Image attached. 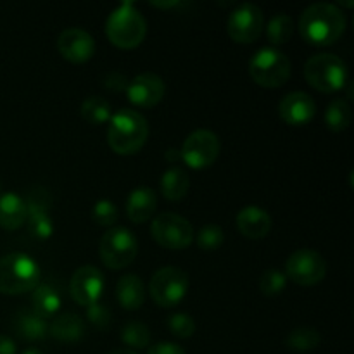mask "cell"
<instances>
[{
	"label": "cell",
	"instance_id": "cell-1",
	"mask_svg": "<svg viewBox=\"0 0 354 354\" xmlns=\"http://www.w3.org/2000/svg\"><path fill=\"white\" fill-rule=\"evenodd\" d=\"M346 30V17L341 7L320 2L308 7L299 19L301 37L315 47H327L341 40Z\"/></svg>",
	"mask_w": 354,
	"mask_h": 354
},
{
	"label": "cell",
	"instance_id": "cell-2",
	"mask_svg": "<svg viewBox=\"0 0 354 354\" xmlns=\"http://www.w3.org/2000/svg\"><path fill=\"white\" fill-rule=\"evenodd\" d=\"M149 137L147 120L133 109H121L109 120L107 142L120 156H131L140 151Z\"/></svg>",
	"mask_w": 354,
	"mask_h": 354
},
{
	"label": "cell",
	"instance_id": "cell-3",
	"mask_svg": "<svg viewBox=\"0 0 354 354\" xmlns=\"http://www.w3.org/2000/svg\"><path fill=\"white\" fill-rule=\"evenodd\" d=\"M147 33V23L140 10L131 3H121L109 14L106 21V35L114 47L130 48L138 47Z\"/></svg>",
	"mask_w": 354,
	"mask_h": 354
},
{
	"label": "cell",
	"instance_id": "cell-4",
	"mask_svg": "<svg viewBox=\"0 0 354 354\" xmlns=\"http://www.w3.org/2000/svg\"><path fill=\"white\" fill-rule=\"evenodd\" d=\"M40 280V268L33 258L23 252H10L0 258V294L19 296L33 290Z\"/></svg>",
	"mask_w": 354,
	"mask_h": 354
},
{
	"label": "cell",
	"instance_id": "cell-5",
	"mask_svg": "<svg viewBox=\"0 0 354 354\" xmlns=\"http://www.w3.org/2000/svg\"><path fill=\"white\" fill-rule=\"evenodd\" d=\"M304 76L313 88L322 93H334L348 85V68L334 54H317L304 64Z\"/></svg>",
	"mask_w": 354,
	"mask_h": 354
},
{
	"label": "cell",
	"instance_id": "cell-6",
	"mask_svg": "<svg viewBox=\"0 0 354 354\" xmlns=\"http://www.w3.org/2000/svg\"><path fill=\"white\" fill-rule=\"evenodd\" d=\"M249 75L263 88H280L290 78V61L277 48H261L249 62Z\"/></svg>",
	"mask_w": 354,
	"mask_h": 354
},
{
	"label": "cell",
	"instance_id": "cell-7",
	"mask_svg": "<svg viewBox=\"0 0 354 354\" xmlns=\"http://www.w3.org/2000/svg\"><path fill=\"white\" fill-rule=\"evenodd\" d=\"M137 239L124 227L111 228L100 239V259L111 270H123L130 266L137 258Z\"/></svg>",
	"mask_w": 354,
	"mask_h": 354
},
{
	"label": "cell",
	"instance_id": "cell-8",
	"mask_svg": "<svg viewBox=\"0 0 354 354\" xmlns=\"http://www.w3.org/2000/svg\"><path fill=\"white\" fill-rule=\"evenodd\" d=\"M189 275L175 266H166L152 275L149 292L152 301L161 308H173L187 296Z\"/></svg>",
	"mask_w": 354,
	"mask_h": 354
},
{
	"label": "cell",
	"instance_id": "cell-9",
	"mask_svg": "<svg viewBox=\"0 0 354 354\" xmlns=\"http://www.w3.org/2000/svg\"><path fill=\"white\" fill-rule=\"evenodd\" d=\"M151 234L159 245L171 251H182L194 241L192 225L175 213H162L156 216L151 225Z\"/></svg>",
	"mask_w": 354,
	"mask_h": 354
},
{
	"label": "cell",
	"instance_id": "cell-10",
	"mask_svg": "<svg viewBox=\"0 0 354 354\" xmlns=\"http://www.w3.org/2000/svg\"><path fill=\"white\" fill-rule=\"evenodd\" d=\"M327 275V261L313 249H299L292 252L286 263V277L301 287L320 283Z\"/></svg>",
	"mask_w": 354,
	"mask_h": 354
},
{
	"label": "cell",
	"instance_id": "cell-11",
	"mask_svg": "<svg viewBox=\"0 0 354 354\" xmlns=\"http://www.w3.org/2000/svg\"><path fill=\"white\" fill-rule=\"evenodd\" d=\"M220 156V138L209 130H197L185 138L180 158L192 169H206Z\"/></svg>",
	"mask_w": 354,
	"mask_h": 354
},
{
	"label": "cell",
	"instance_id": "cell-12",
	"mask_svg": "<svg viewBox=\"0 0 354 354\" xmlns=\"http://www.w3.org/2000/svg\"><path fill=\"white\" fill-rule=\"evenodd\" d=\"M265 24L263 10L254 3H241L232 10L227 23V31L230 38L237 44H252L258 40Z\"/></svg>",
	"mask_w": 354,
	"mask_h": 354
},
{
	"label": "cell",
	"instance_id": "cell-13",
	"mask_svg": "<svg viewBox=\"0 0 354 354\" xmlns=\"http://www.w3.org/2000/svg\"><path fill=\"white\" fill-rule=\"evenodd\" d=\"M24 206H26V223L30 234L38 239L50 237L54 225H52V218L48 216L52 199L47 190L41 187H33L24 197Z\"/></svg>",
	"mask_w": 354,
	"mask_h": 354
},
{
	"label": "cell",
	"instance_id": "cell-14",
	"mask_svg": "<svg viewBox=\"0 0 354 354\" xmlns=\"http://www.w3.org/2000/svg\"><path fill=\"white\" fill-rule=\"evenodd\" d=\"M104 275L95 266H82L73 275L69 283V292L75 303L88 308L92 304L99 303L100 296L104 292Z\"/></svg>",
	"mask_w": 354,
	"mask_h": 354
},
{
	"label": "cell",
	"instance_id": "cell-15",
	"mask_svg": "<svg viewBox=\"0 0 354 354\" xmlns=\"http://www.w3.org/2000/svg\"><path fill=\"white\" fill-rule=\"evenodd\" d=\"M165 82L161 76L154 75V73H140L131 82H128L127 86L128 100L133 106L144 107V109L158 106L165 97Z\"/></svg>",
	"mask_w": 354,
	"mask_h": 354
},
{
	"label": "cell",
	"instance_id": "cell-16",
	"mask_svg": "<svg viewBox=\"0 0 354 354\" xmlns=\"http://www.w3.org/2000/svg\"><path fill=\"white\" fill-rule=\"evenodd\" d=\"M57 48L66 61L83 64L90 61L95 52V41L88 31L82 28H68L57 38Z\"/></svg>",
	"mask_w": 354,
	"mask_h": 354
},
{
	"label": "cell",
	"instance_id": "cell-17",
	"mask_svg": "<svg viewBox=\"0 0 354 354\" xmlns=\"http://www.w3.org/2000/svg\"><path fill=\"white\" fill-rule=\"evenodd\" d=\"M279 114L289 127H304L317 114V104L313 97L304 92H290L280 100Z\"/></svg>",
	"mask_w": 354,
	"mask_h": 354
},
{
	"label": "cell",
	"instance_id": "cell-18",
	"mask_svg": "<svg viewBox=\"0 0 354 354\" xmlns=\"http://www.w3.org/2000/svg\"><path fill=\"white\" fill-rule=\"evenodd\" d=\"M237 228L248 239H265L272 230V216L258 206H245L237 214Z\"/></svg>",
	"mask_w": 354,
	"mask_h": 354
},
{
	"label": "cell",
	"instance_id": "cell-19",
	"mask_svg": "<svg viewBox=\"0 0 354 354\" xmlns=\"http://www.w3.org/2000/svg\"><path fill=\"white\" fill-rule=\"evenodd\" d=\"M158 207V197L152 189L147 187H138V189L131 190L130 197L127 201V214L130 221L140 225L145 223L152 218Z\"/></svg>",
	"mask_w": 354,
	"mask_h": 354
},
{
	"label": "cell",
	"instance_id": "cell-20",
	"mask_svg": "<svg viewBox=\"0 0 354 354\" xmlns=\"http://www.w3.org/2000/svg\"><path fill=\"white\" fill-rule=\"evenodd\" d=\"M48 334L59 342H73L82 341L85 335V324L82 318L75 313H62L52 320L50 327H48Z\"/></svg>",
	"mask_w": 354,
	"mask_h": 354
},
{
	"label": "cell",
	"instance_id": "cell-21",
	"mask_svg": "<svg viewBox=\"0 0 354 354\" xmlns=\"http://www.w3.org/2000/svg\"><path fill=\"white\" fill-rule=\"evenodd\" d=\"M26 223L24 199L14 192L0 196V227L6 230H17Z\"/></svg>",
	"mask_w": 354,
	"mask_h": 354
},
{
	"label": "cell",
	"instance_id": "cell-22",
	"mask_svg": "<svg viewBox=\"0 0 354 354\" xmlns=\"http://www.w3.org/2000/svg\"><path fill=\"white\" fill-rule=\"evenodd\" d=\"M116 297L128 311L140 310L145 301V286L138 275H124L118 280Z\"/></svg>",
	"mask_w": 354,
	"mask_h": 354
},
{
	"label": "cell",
	"instance_id": "cell-23",
	"mask_svg": "<svg viewBox=\"0 0 354 354\" xmlns=\"http://www.w3.org/2000/svg\"><path fill=\"white\" fill-rule=\"evenodd\" d=\"M159 187H161V196L165 197L166 201H182L183 197L187 196L190 189V178L182 168H173L166 169L161 176V182H159Z\"/></svg>",
	"mask_w": 354,
	"mask_h": 354
},
{
	"label": "cell",
	"instance_id": "cell-24",
	"mask_svg": "<svg viewBox=\"0 0 354 354\" xmlns=\"http://www.w3.org/2000/svg\"><path fill=\"white\" fill-rule=\"evenodd\" d=\"M33 311L41 318L54 317L61 308V296L57 290L50 286H37L31 296Z\"/></svg>",
	"mask_w": 354,
	"mask_h": 354
},
{
	"label": "cell",
	"instance_id": "cell-25",
	"mask_svg": "<svg viewBox=\"0 0 354 354\" xmlns=\"http://www.w3.org/2000/svg\"><path fill=\"white\" fill-rule=\"evenodd\" d=\"M16 330L19 334V337L26 339V341H41V339L47 337L48 334V325L45 322V318L38 317L35 311H24L17 317L16 320Z\"/></svg>",
	"mask_w": 354,
	"mask_h": 354
},
{
	"label": "cell",
	"instance_id": "cell-26",
	"mask_svg": "<svg viewBox=\"0 0 354 354\" xmlns=\"http://www.w3.org/2000/svg\"><path fill=\"white\" fill-rule=\"evenodd\" d=\"M353 120V111L344 99H334L325 111V123L332 131L348 130Z\"/></svg>",
	"mask_w": 354,
	"mask_h": 354
},
{
	"label": "cell",
	"instance_id": "cell-27",
	"mask_svg": "<svg viewBox=\"0 0 354 354\" xmlns=\"http://www.w3.org/2000/svg\"><path fill=\"white\" fill-rule=\"evenodd\" d=\"M82 118L90 124H99L107 123L111 120V106L106 99L99 95L86 97L82 104Z\"/></svg>",
	"mask_w": 354,
	"mask_h": 354
},
{
	"label": "cell",
	"instance_id": "cell-28",
	"mask_svg": "<svg viewBox=\"0 0 354 354\" xmlns=\"http://www.w3.org/2000/svg\"><path fill=\"white\" fill-rule=\"evenodd\" d=\"M294 21L287 14H277L270 19L266 26V38L272 45H283L292 38L294 35Z\"/></svg>",
	"mask_w": 354,
	"mask_h": 354
},
{
	"label": "cell",
	"instance_id": "cell-29",
	"mask_svg": "<svg viewBox=\"0 0 354 354\" xmlns=\"http://www.w3.org/2000/svg\"><path fill=\"white\" fill-rule=\"evenodd\" d=\"M320 341L322 337L320 334H318V330L310 327H301L289 332V335L286 337V346L289 349H292V351L306 353L318 348V346H320Z\"/></svg>",
	"mask_w": 354,
	"mask_h": 354
},
{
	"label": "cell",
	"instance_id": "cell-30",
	"mask_svg": "<svg viewBox=\"0 0 354 354\" xmlns=\"http://www.w3.org/2000/svg\"><path fill=\"white\" fill-rule=\"evenodd\" d=\"M121 339L130 348L144 349L151 342V334H149L147 325L140 324V322H128L121 330Z\"/></svg>",
	"mask_w": 354,
	"mask_h": 354
},
{
	"label": "cell",
	"instance_id": "cell-31",
	"mask_svg": "<svg viewBox=\"0 0 354 354\" xmlns=\"http://www.w3.org/2000/svg\"><path fill=\"white\" fill-rule=\"evenodd\" d=\"M287 286L286 273L279 272V270H266L261 277H259V290L265 296L273 297L282 294V290Z\"/></svg>",
	"mask_w": 354,
	"mask_h": 354
},
{
	"label": "cell",
	"instance_id": "cell-32",
	"mask_svg": "<svg viewBox=\"0 0 354 354\" xmlns=\"http://www.w3.org/2000/svg\"><path fill=\"white\" fill-rule=\"evenodd\" d=\"M225 241V234L218 225H206L196 235L197 248L203 251H216L221 248Z\"/></svg>",
	"mask_w": 354,
	"mask_h": 354
},
{
	"label": "cell",
	"instance_id": "cell-33",
	"mask_svg": "<svg viewBox=\"0 0 354 354\" xmlns=\"http://www.w3.org/2000/svg\"><path fill=\"white\" fill-rule=\"evenodd\" d=\"M168 327L169 332L178 339H189L196 332V324H194L192 317L187 313L171 315L168 320Z\"/></svg>",
	"mask_w": 354,
	"mask_h": 354
},
{
	"label": "cell",
	"instance_id": "cell-34",
	"mask_svg": "<svg viewBox=\"0 0 354 354\" xmlns=\"http://www.w3.org/2000/svg\"><path fill=\"white\" fill-rule=\"evenodd\" d=\"M92 218L100 227H113L118 220V209L111 201L102 199L95 203L92 209Z\"/></svg>",
	"mask_w": 354,
	"mask_h": 354
},
{
	"label": "cell",
	"instance_id": "cell-35",
	"mask_svg": "<svg viewBox=\"0 0 354 354\" xmlns=\"http://www.w3.org/2000/svg\"><path fill=\"white\" fill-rule=\"evenodd\" d=\"M86 318L97 328H107L111 325V311L102 303H95L86 308Z\"/></svg>",
	"mask_w": 354,
	"mask_h": 354
},
{
	"label": "cell",
	"instance_id": "cell-36",
	"mask_svg": "<svg viewBox=\"0 0 354 354\" xmlns=\"http://www.w3.org/2000/svg\"><path fill=\"white\" fill-rule=\"evenodd\" d=\"M104 86L113 90V92H121V90H127L128 82L123 75H120V73H109V75L104 78Z\"/></svg>",
	"mask_w": 354,
	"mask_h": 354
},
{
	"label": "cell",
	"instance_id": "cell-37",
	"mask_svg": "<svg viewBox=\"0 0 354 354\" xmlns=\"http://www.w3.org/2000/svg\"><path fill=\"white\" fill-rule=\"evenodd\" d=\"M147 354H185V351L173 342H159V344L152 346Z\"/></svg>",
	"mask_w": 354,
	"mask_h": 354
},
{
	"label": "cell",
	"instance_id": "cell-38",
	"mask_svg": "<svg viewBox=\"0 0 354 354\" xmlns=\"http://www.w3.org/2000/svg\"><path fill=\"white\" fill-rule=\"evenodd\" d=\"M0 354H16V344L12 339L0 334Z\"/></svg>",
	"mask_w": 354,
	"mask_h": 354
},
{
	"label": "cell",
	"instance_id": "cell-39",
	"mask_svg": "<svg viewBox=\"0 0 354 354\" xmlns=\"http://www.w3.org/2000/svg\"><path fill=\"white\" fill-rule=\"evenodd\" d=\"M166 159H168V161H178V159H182L180 158V151H173V149H169V151L166 152Z\"/></svg>",
	"mask_w": 354,
	"mask_h": 354
},
{
	"label": "cell",
	"instance_id": "cell-40",
	"mask_svg": "<svg viewBox=\"0 0 354 354\" xmlns=\"http://www.w3.org/2000/svg\"><path fill=\"white\" fill-rule=\"evenodd\" d=\"M109 354H137L133 349H116V351L109 353Z\"/></svg>",
	"mask_w": 354,
	"mask_h": 354
},
{
	"label": "cell",
	"instance_id": "cell-41",
	"mask_svg": "<svg viewBox=\"0 0 354 354\" xmlns=\"http://www.w3.org/2000/svg\"><path fill=\"white\" fill-rule=\"evenodd\" d=\"M23 354H44V353L38 351V349H28V351H24Z\"/></svg>",
	"mask_w": 354,
	"mask_h": 354
}]
</instances>
